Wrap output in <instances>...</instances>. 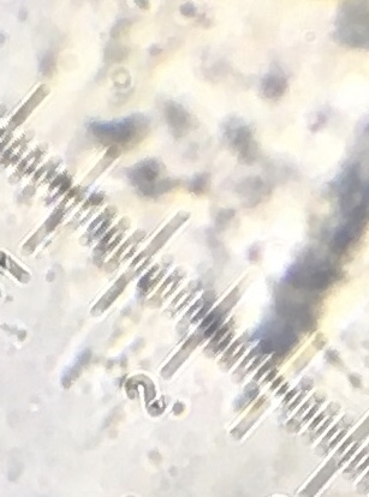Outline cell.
<instances>
[{"label":"cell","mask_w":369,"mask_h":497,"mask_svg":"<svg viewBox=\"0 0 369 497\" xmlns=\"http://www.w3.org/2000/svg\"><path fill=\"white\" fill-rule=\"evenodd\" d=\"M145 122H140L136 117L125 119L118 123H97L91 125L94 133L98 136L108 138L116 143H126L136 137L140 131H143Z\"/></svg>","instance_id":"6da1fadb"},{"label":"cell","mask_w":369,"mask_h":497,"mask_svg":"<svg viewBox=\"0 0 369 497\" xmlns=\"http://www.w3.org/2000/svg\"><path fill=\"white\" fill-rule=\"evenodd\" d=\"M165 116L166 118H168L170 127H171L173 133L177 135V136L186 132L188 127L190 125L189 114H188L187 111L182 107V106L178 104H175V102L168 105Z\"/></svg>","instance_id":"7a4b0ae2"},{"label":"cell","mask_w":369,"mask_h":497,"mask_svg":"<svg viewBox=\"0 0 369 497\" xmlns=\"http://www.w3.org/2000/svg\"><path fill=\"white\" fill-rule=\"evenodd\" d=\"M187 218H188V214H184V213H180V214L177 215L176 218H173L172 221L158 234V237H155V239L153 241H152V244L150 245V250L152 253L159 250V249L162 246V244H164L165 241L172 236V233L175 232V231L178 228L184 221H187Z\"/></svg>","instance_id":"3957f363"},{"label":"cell","mask_w":369,"mask_h":497,"mask_svg":"<svg viewBox=\"0 0 369 497\" xmlns=\"http://www.w3.org/2000/svg\"><path fill=\"white\" fill-rule=\"evenodd\" d=\"M283 88H284V83H283L282 78L272 76V77H269L267 81H266V83L264 86V90H265V94L267 95V97L273 98V97H275V95L282 94Z\"/></svg>","instance_id":"277c9868"},{"label":"cell","mask_w":369,"mask_h":497,"mask_svg":"<svg viewBox=\"0 0 369 497\" xmlns=\"http://www.w3.org/2000/svg\"><path fill=\"white\" fill-rule=\"evenodd\" d=\"M208 183H209L208 176L207 175H200V176H197L196 178H194V180H191L190 190L195 194H202V193H205L206 189H207Z\"/></svg>","instance_id":"5b68a950"}]
</instances>
